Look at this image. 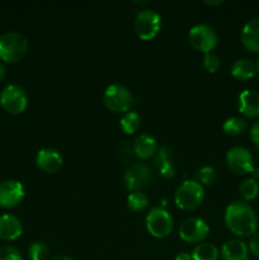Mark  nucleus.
Returning a JSON list of instances; mask_svg holds the SVG:
<instances>
[{"instance_id":"nucleus-34","label":"nucleus","mask_w":259,"mask_h":260,"mask_svg":"<svg viewBox=\"0 0 259 260\" xmlns=\"http://www.w3.org/2000/svg\"><path fill=\"white\" fill-rule=\"evenodd\" d=\"M203 3L207 5H211V7H213V5H220L222 4L223 0H203Z\"/></svg>"},{"instance_id":"nucleus-4","label":"nucleus","mask_w":259,"mask_h":260,"mask_svg":"<svg viewBox=\"0 0 259 260\" xmlns=\"http://www.w3.org/2000/svg\"><path fill=\"white\" fill-rule=\"evenodd\" d=\"M103 102L114 113H126L134 106L135 98L131 90L122 84H112L104 90Z\"/></svg>"},{"instance_id":"nucleus-17","label":"nucleus","mask_w":259,"mask_h":260,"mask_svg":"<svg viewBox=\"0 0 259 260\" xmlns=\"http://www.w3.org/2000/svg\"><path fill=\"white\" fill-rule=\"evenodd\" d=\"M221 260H249V248L238 239L228 240L221 248Z\"/></svg>"},{"instance_id":"nucleus-3","label":"nucleus","mask_w":259,"mask_h":260,"mask_svg":"<svg viewBox=\"0 0 259 260\" xmlns=\"http://www.w3.org/2000/svg\"><path fill=\"white\" fill-rule=\"evenodd\" d=\"M205 197L203 185L197 180H184L174 193V201L177 207L180 210L190 211L197 208L202 203Z\"/></svg>"},{"instance_id":"nucleus-20","label":"nucleus","mask_w":259,"mask_h":260,"mask_svg":"<svg viewBox=\"0 0 259 260\" xmlns=\"http://www.w3.org/2000/svg\"><path fill=\"white\" fill-rule=\"evenodd\" d=\"M192 260H217L220 251L211 243H200L192 251Z\"/></svg>"},{"instance_id":"nucleus-33","label":"nucleus","mask_w":259,"mask_h":260,"mask_svg":"<svg viewBox=\"0 0 259 260\" xmlns=\"http://www.w3.org/2000/svg\"><path fill=\"white\" fill-rule=\"evenodd\" d=\"M175 260H192V255H190L189 253L182 251V253L177 254V256H175Z\"/></svg>"},{"instance_id":"nucleus-19","label":"nucleus","mask_w":259,"mask_h":260,"mask_svg":"<svg viewBox=\"0 0 259 260\" xmlns=\"http://www.w3.org/2000/svg\"><path fill=\"white\" fill-rule=\"evenodd\" d=\"M256 73L255 63L249 58H238L231 65V75L238 80H249Z\"/></svg>"},{"instance_id":"nucleus-29","label":"nucleus","mask_w":259,"mask_h":260,"mask_svg":"<svg viewBox=\"0 0 259 260\" xmlns=\"http://www.w3.org/2000/svg\"><path fill=\"white\" fill-rule=\"evenodd\" d=\"M0 260H23V258L17 248L5 245L0 248Z\"/></svg>"},{"instance_id":"nucleus-21","label":"nucleus","mask_w":259,"mask_h":260,"mask_svg":"<svg viewBox=\"0 0 259 260\" xmlns=\"http://www.w3.org/2000/svg\"><path fill=\"white\" fill-rule=\"evenodd\" d=\"M119 124H121V128L124 134L132 135L140 128L141 119H140V116L137 112L128 111L122 116L121 121H119Z\"/></svg>"},{"instance_id":"nucleus-5","label":"nucleus","mask_w":259,"mask_h":260,"mask_svg":"<svg viewBox=\"0 0 259 260\" xmlns=\"http://www.w3.org/2000/svg\"><path fill=\"white\" fill-rule=\"evenodd\" d=\"M134 28L141 40H152L161 28V17L154 9H141L135 17Z\"/></svg>"},{"instance_id":"nucleus-35","label":"nucleus","mask_w":259,"mask_h":260,"mask_svg":"<svg viewBox=\"0 0 259 260\" xmlns=\"http://www.w3.org/2000/svg\"><path fill=\"white\" fill-rule=\"evenodd\" d=\"M50 260H75V259L70 258V256L68 255H56L53 256V258H51Z\"/></svg>"},{"instance_id":"nucleus-11","label":"nucleus","mask_w":259,"mask_h":260,"mask_svg":"<svg viewBox=\"0 0 259 260\" xmlns=\"http://www.w3.org/2000/svg\"><path fill=\"white\" fill-rule=\"evenodd\" d=\"M226 164L235 174H248L254 170L253 156L250 151L243 146H234L226 152Z\"/></svg>"},{"instance_id":"nucleus-24","label":"nucleus","mask_w":259,"mask_h":260,"mask_svg":"<svg viewBox=\"0 0 259 260\" xmlns=\"http://www.w3.org/2000/svg\"><path fill=\"white\" fill-rule=\"evenodd\" d=\"M28 255L30 260H48L50 248L43 241H35L28 249Z\"/></svg>"},{"instance_id":"nucleus-14","label":"nucleus","mask_w":259,"mask_h":260,"mask_svg":"<svg viewBox=\"0 0 259 260\" xmlns=\"http://www.w3.org/2000/svg\"><path fill=\"white\" fill-rule=\"evenodd\" d=\"M238 109L246 118L259 117V93L251 89L241 91L238 99Z\"/></svg>"},{"instance_id":"nucleus-18","label":"nucleus","mask_w":259,"mask_h":260,"mask_svg":"<svg viewBox=\"0 0 259 260\" xmlns=\"http://www.w3.org/2000/svg\"><path fill=\"white\" fill-rule=\"evenodd\" d=\"M132 151L139 159H150L154 157V155L157 151L156 140L151 135L142 134L136 137L134 145H132Z\"/></svg>"},{"instance_id":"nucleus-16","label":"nucleus","mask_w":259,"mask_h":260,"mask_svg":"<svg viewBox=\"0 0 259 260\" xmlns=\"http://www.w3.org/2000/svg\"><path fill=\"white\" fill-rule=\"evenodd\" d=\"M241 43L249 52H259V18L249 20L241 29Z\"/></svg>"},{"instance_id":"nucleus-27","label":"nucleus","mask_w":259,"mask_h":260,"mask_svg":"<svg viewBox=\"0 0 259 260\" xmlns=\"http://www.w3.org/2000/svg\"><path fill=\"white\" fill-rule=\"evenodd\" d=\"M169 162H173L172 150H170L169 147H160L156 151V154L154 155V167L156 168V170H159L160 168L169 164Z\"/></svg>"},{"instance_id":"nucleus-2","label":"nucleus","mask_w":259,"mask_h":260,"mask_svg":"<svg viewBox=\"0 0 259 260\" xmlns=\"http://www.w3.org/2000/svg\"><path fill=\"white\" fill-rule=\"evenodd\" d=\"M28 51V41L22 33L5 32L0 36V58L7 62H17Z\"/></svg>"},{"instance_id":"nucleus-6","label":"nucleus","mask_w":259,"mask_h":260,"mask_svg":"<svg viewBox=\"0 0 259 260\" xmlns=\"http://www.w3.org/2000/svg\"><path fill=\"white\" fill-rule=\"evenodd\" d=\"M145 225L154 238H167L173 230V217L164 207H154L147 213Z\"/></svg>"},{"instance_id":"nucleus-32","label":"nucleus","mask_w":259,"mask_h":260,"mask_svg":"<svg viewBox=\"0 0 259 260\" xmlns=\"http://www.w3.org/2000/svg\"><path fill=\"white\" fill-rule=\"evenodd\" d=\"M250 139L254 142L255 146L259 147V119L256 122H254V124L250 128Z\"/></svg>"},{"instance_id":"nucleus-1","label":"nucleus","mask_w":259,"mask_h":260,"mask_svg":"<svg viewBox=\"0 0 259 260\" xmlns=\"http://www.w3.org/2000/svg\"><path fill=\"white\" fill-rule=\"evenodd\" d=\"M225 223L229 230L238 236H253L258 229V217L249 203L234 201L225 211Z\"/></svg>"},{"instance_id":"nucleus-23","label":"nucleus","mask_w":259,"mask_h":260,"mask_svg":"<svg viewBox=\"0 0 259 260\" xmlns=\"http://www.w3.org/2000/svg\"><path fill=\"white\" fill-rule=\"evenodd\" d=\"M127 206L135 212H142L149 206V198L142 192H131L127 197Z\"/></svg>"},{"instance_id":"nucleus-25","label":"nucleus","mask_w":259,"mask_h":260,"mask_svg":"<svg viewBox=\"0 0 259 260\" xmlns=\"http://www.w3.org/2000/svg\"><path fill=\"white\" fill-rule=\"evenodd\" d=\"M241 197L245 201H253L259 193V184L254 178H248L240 184Z\"/></svg>"},{"instance_id":"nucleus-38","label":"nucleus","mask_w":259,"mask_h":260,"mask_svg":"<svg viewBox=\"0 0 259 260\" xmlns=\"http://www.w3.org/2000/svg\"><path fill=\"white\" fill-rule=\"evenodd\" d=\"M255 69H256V73L259 74V57L256 58V63H255Z\"/></svg>"},{"instance_id":"nucleus-26","label":"nucleus","mask_w":259,"mask_h":260,"mask_svg":"<svg viewBox=\"0 0 259 260\" xmlns=\"http://www.w3.org/2000/svg\"><path fill=\"white\" fill-rule=\"evenodd\" d=\"M196 178H197V182L200 183V184L210 185L215 182L216 170L213 169L212 167L206 165V167L197 169V172H196Z\"/></svg>"},{"instance_id":"nucleus-13","label":"nucleus","mask_w":259,"mask_h":260,"mask_svg":"<svg viewBox=\"0 0 259 260\" xmlns=\"http://www.w3.org/2000/svg\"><path fill=\"white\" fill-rule=\"evenodd\" d=\"M63 162V157L58 150L52 147H45L37 152L36 164L42 172L56 173L61 169Z\"/></svg>"},{"instance_id":"nucleus-28","label":"nucleus","mask_w":259,"mask_h":260,"mask_svg":"<svg viewBox=\"0 0 259 260\" xmlns=\"http://www.w3.org/2000/svg\"><path fill=\"white\" fill-rule=\"evenodd\" d=\"M203 68L211 74L217 73L221 68L220 57L213 52L205 53V56H203Z\"/></svg>"},{"instance_id":"nucleus-36","label":"nucleus","mask_w":259,"mask_h":260,"mask_svg":"<svg viewBox=\"0 0 259 260\" xmlns=\"http://www.w3.org/2000/svg\"><path fill=\"white\" fill-rule=\"evenodd\" d=\"M5 76V66L0 62V80Z\"/></svg>"},{"instance_id":"nucleus-31","label":"nucleus","mask_w":259,"mask_h":260,"mask_svg":"<svg viewBox=\"0 0 259 260\" xmlns=\"http://www.w3.org/2000/svg\"><path fill=\"white\" fill-rule=\"evenodd\" d=\"M157 172L160 173V175H161L163 178H165V179H169V178H173L175 174V168H174V164L173 162H169V164L164 165L163 168H160Z\"/></svg>"},{"instance_id":"nucleus-8","label":"nucleus","mask_w":259,"mask_h":260,"mask_svg":"<svg viewBox=\"0 0 259 260\" xmlns=\"http://www.w3.org/2000/svg\"><path fill=\"white\" fill-rule=\"evenodd\" d=\"M0 104L8 113H23L28 106L27 93L20 85L9 84L0 93Z\"/></svg>"},{"instance_id":"nucleus-7","label":"nucleus","mask_w":259,"mask_h":260,"mask_svg":"<svg viewBox=\"0 0 259 260\" xmlns=\"http://www.w3.org/2000/svg\"><path fill=\"white\" fill-rule=\"evenodd\" d=\"M188 40L189 43L197 51L203 53H208L217 45V33L211 25L200 23L193 25L188 32Z\"/></svg>"},{"instance_id":"nucleus-10","label":"nucleus","mask_w":259,"mask_h":260,"mask_svg":"<svg viewBox=\"0 0 259 260\" xmlns=\"http://www.w3.org/2000/svg\"><path fill=\"white\" fill-rule=\"evenodd\" d=\"M210 233L207 222L201 217H189L180 223L179 238L189 244H200Z\"/></svg>"},{"instance_id":"nucleus-9","label":"nucleus","mask_w":259,"mask_h":260,"mask_svg":"<svg viewBox=\"0 0 259 260\" xmlns=\"http://www.w3.org/2000/svg\"><path fill=\"white\" fill-rule=\"evenodd\" d=\"M124 185L131 192H141L152 182V172L146 164H134L124 172Z\"/></svg>"},{"instance_id":"nucleus-15","label":"nucleus","mask_w":259,"mask_h":260,"mask_svg":"<svg viewBox=\"0 0 259 260\" xmlns=\"http://www.w3.org/2000/svg\"><path fill=\"white\" fill-rule=\"evenodd\" d=\"M23 233V225L19 218L14 215L0 216V239L5 241H13L19 238Z\"/></svg>"},{"instance_id":"nucleus-22","label":"nucleus","mask_w":259,"mask_h":260,"mask_svg":"<svg viewBox=\"0 0 259 260\" xmlns=\"http://www.w3.org/2000/svg\"><path fill=\"white\" fill-rule=\"evenodd\" d=\"M223 131L231 136H239L246 129V121L241 117H230L223 122Z\"/></svg>"},{"instance_id":"nucleus-12","label":"nucleus","mask_w":259,"mask_h":260,"mask_svg":"<svg viewBox=\"0 0 259 260\" xmlns=\"http://www.w3.org/2000/svg\"><path fill=\"white\" fill-rule=\"evenodd\" d=\"M24 198V187L20 182L8 179L0 183V206L13 208L19 205Z\"/></svg>"},{"instance_id":"nucleus-30","label":"nucleus","mask_w":259,"mask_h":260,"mask_svg":"<svg viewBox=\"0 0 259 260\" xmlns=\"http://www.w3.org/2000/svg\"><path fill=\"white\" fill-rule=\"evenodd\" d=\"M249 251L254 256L259 258V233H255L251 236L250 243H249Z\"/></svg>"},{"instance_id":"nucleus-37","label":"nucleus","mask_w":259,"mask_h":260,"mask_svg":"<svg viewBox=\"0 0 259 260\" xmlns=\"http://www.w3.org/2000/svg\"><path fill=\"white\" fill-rule=\"evenodd\" d=\"M147 0H144V2H134L135 5H140V7H142V5H146L147 4Z\"/></svg>"}]
</instances>
